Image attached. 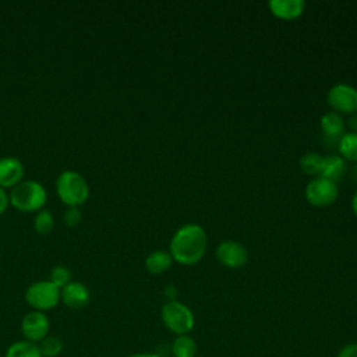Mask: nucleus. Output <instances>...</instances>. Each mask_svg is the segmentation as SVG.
<instances>
[{"instance_id": "1", "label": "nucleus", "mask_w": 357, "mask_h": 357, "mask_svg": "<svg viewBox=\"0 0 357 357\" xmlns=\"http://www.w3.org/2000/svg\"><path fill=\"white\" fill-rule=\"evenodd\" d=\"M206 245L205 229L197 223H187L173 234L169 252L173 261L181 265H195L204 258Z\"/></svg>"}, {"instance_id": "2", "label": "nucleus", "mask_w": 357, "mask_h": 357, "mask_svg": "<svg viewBox=\"0 0 357 357\" xmlns=\"http://www.w3.org/2000/svg\"><path fill=\"white\" fill-rule=\"evenodd\" d=\"M8 201L20 212H39L47 201V192L39 181L22 180L10 190Z\"/></svg>"}, {"instance_id": "3", "label": "nucleus", "mask_w": 357, "mask_h": 357, "mask_svg": "<svg viewBox=\"0 0 357 357\" xmlns=\"http://www.w3.org/2000/svg\"><path fill=\"white\" fill-rule=\"evenodd\" d=\"M56 192L67 208H79L89 198V184L81 173L64 170L56 178Z\"/></svg>"}, {"instance_id": "4", "label": "nucleus", "mask_w": 357, "mask_h": 357, "mask_svg": "<svg viewBox=\"0 0 357 357\" xmlns=\"http://www.w3.org/2000/svg\"><path fill=\"white\" fill-rule=\"evenodd\" d=\"M160 317L165 326L177 336L188 335V332L194 328L195 322L192 311L185 304L177 300L166 301L162 305Z\"/></svg>"}, {"instance_id": "5", "label": "nucleus", "mask_w": 357, "mask_h": 357, "mask_svg": "<svg viewBox=\"0 0 357 357\" xmlns=\"http://www.w3.org/2000/svg\"><path fill=\"white\" fill-rule=\"evenodd\" d=\"M25 301L35 311H47L60 303V289L50 280H38L25 290Z\"/></svg>"}, {"instance_id": "6", "label": "nucleus", "mask_w": 357, "mask_h": 357, "mask_svg": "<svg viewBox=\"0 0 357 357\" xmlns=\"http://www.w3.org/2000/svg\"><path fill=\"white\" fill-rule=\"evenodd\" d=\"M304 195L308 204L322 208V206H328L332 205L339 195V188L337 184L324 178L321 176L311 178L304 190Z\"/></svg>"}, {"instance_id": "7", "label": "nucleus", "mask_w": 357, "mask_h": 357, "mask_svg": "<svg viewBox=\"0 0 357 357\" xmlns=\"http://www.w3.org/2000/svg\"><path fill=\"white\" fill-rule=\"evenodd\" d=\"M326 102L339 114L357 113V89L346 82L335 84L326 95Z\"/></svg>"}, {"instance_id": "8", "label": "nucleus", "mask_w": 357, "mask_h": 357, "mask_svg": "<svg viewBox=\"0 0 357 357\" xmlns=\"http://www.w3.org/2000/svg\"><path fill=\"white\" fill-rule=\"evenodd\" d=\"M215 255L220 265L230 269L241 268L248 261V252L245 247L236 240H223L218 245Z\"/></svg>"}, {"instance_id": "9", "label": "nucleus", "mask_w": 357, "mask_h": 357, "mask_svg": "<svg viewBox=\"0 0 357 357\" xmlns=\"http://www.w3.org/2000/svg\"><path fill=\"white\" fill-rule=\"evenodd\" d=\"M49 328V318L42 311L32 310L31 312L25 314L21 321V333L25 340L32 343H39L43 337H46Z\"/></svg>"}, {"instance_id": "10", "label": "nucleus", "mask_w": 357, "mask_h": 357, "mask_svg": "<svg viewBox=\"0 0 357 357\" xmlns=\"http://www.w3.org/2000/svg\"><path fill=\"white\" fill-rule=\"evenodd\" d=\"M25 167L24 163L15 156L0 158V187L11 190L24 180Z\"/></svg>"}, {"instance_id": "11", "label": "nucleus", "mask_w": 357, "mask_h": 357, "mask_svg": "<svg viewBox=\"0 0 357 357\" xmlns=\"http://www.w3.org/2000/svg\"><path fill=\"white\" fill-rule=\"evenodd\" d=\"M60 301L68 308L79 310L88 305L91 301V291L84 283L71 280L68 284L60 289Z\"/></svg>"}, {"instance_id": "12", "label": "nucleus", "mask_w": 357, "mask_h": 357, "mask_svg": "<svg viewBox=\"0 0 357 357\" xmlns=\"http://www.w3.org/2000/svg\"><path fill=\"white\" fill-rule=\"evenodd\" d=\"M269 11L280 20H296L298 18L305 7L303 0H271L268 3Z\"/></svg>"}, {"instance_id": "13", "label": "nucleus", "mask_w": 357, "mask_h": 357, "mask_svg": "<svg viewBox=\"0 0 357 357\" xmlns=\"http://www.w3.org/2000/svg\"><path fill=\"white\" fill-rule=\"evenodd\" d=\"M346 172H347V165L340 155H331L324 158L321 177L328 178L337 184V181H340L344 177Z\"/></svg>"}, {"instance_id": "14", "label": "nucleus", "mask_w": 357, "mask_h": 357, "mask_svg": "<svg viewBox=\"0 0 357 357\" xmlns=\"http://www.w3.org/2000/svg\"><path fill=\"white\" fill-rule=\"evenodd\" d=\"M344 120L342 117V114L331 110L326 112L322 117H321V128L324 131V134L326 137L331 138H340L344 134Z\"/></svg>"}, {"instance_id": "15", "label": "nucleus", "mask_w": 357, "mask_h": 357, "mask_svg": "<svg viewBox=\"0 0 357 357\" xmlns=\"http://www.w3.org/2000/svg\"><path fill=\"white\" fill-rule=\"evenodd\" d=\"M172 262H173V258H172L170 252L158 250V251L151 252L145 258V268L152 275H160L170 268Z\"/></svg>"}, {"instance_id": "16", "label": "nucleus", "mask_w": 357, "mask_h": 357, "mask_svg": "<svg viewBox=\"0 0 357 357\" xmlns=\"http://www.w3.org/2000/svg\"><path fill=\"white\" fill-rule=\"evenodd\" d=\"M339 153L344 160L357 163V132L347 131L339 138Z\"/></svg>"}, {"instance_id": "17", "label": "nucleus", "mask_w": 357, "mask_h": 357, "mask_svg": "<svg viewBox=\"0 0 357 357\" xmlns=\"http://www.w3.org/2000/svg\"><path fill=\"white\" fill-rule=\"evenodd\" d=\"M4 357H42V354L36 343L24 339L10 344Z\"/></svg>"}, {"instance_id": "18", "label": "nucleus", "mask_w": 357, "mask_h": 357, "mask_svg": "<svg viewBox=\"0 0 357 357\" xmlns=\"http://www.w3.org/2000/svg\"><path fill=\"white\" fill-rule=\"evenodd\" d=\"M174 357H194L197 353V343L188 335H180L172 344Z\"/></svg>"}, {"instance_id": "19", "label": "nucleus", "mask_w": 357, "mask_h": 357, "mask_svg": "<svg viewBox=\"0 0 357 357\" xmlns=\"http://www.w3.org/2000/svg\"><path fill=\"white\" fill-rule=\"evenodd\" d=\"M322 166H324V156H321L315 152L304 153L300 158V167L308 176H315V177L321 176Z\"/></svg>"}, {"instance_id": "20", "label": "nucleus", "mask_w": 357, "mask_h": 357, "mask_svg": "<svg viewBox=\"0 0 357 357\" xmlns=\"http://www.w3.org/2000/svg\"><path fill=\"white\" fill-rule=\"evenodd\" d=\"M38 344L42 357H56L63 351V340L57 336H46Z\"/></svg>"}, {"instance_id": "21", "label": "nucleus", "mask_w": 357, "mask_h": 357, "mask_svg": "<svg viewBox=\"0 0 357 357\" xmlns=\"http://www.w3.org/2000/svg\"><path fill=\"white\" fill-rule=\"evenodd\" d=\"M33 229L39 234H49L54 229V218L49 209H40L33 218Z\"/></svg>"}, {"instance_id": "22", "label": "nucleus", "mask_w": 357, "mask_h": 357, "mask_svg": "<svg viewBox=\"0 0 357 357\" xmlns=\"http://www.w3.org/2000/svg\"><path fill=\"white\" fill-rule=\"evenodd\" d=\"M47 280H50L59 289H63L66 284L71 282V272L64 265H56L52 268Z\"/></svg>"}, {"instance_id": "23", "label": "nucleus", "mask_w": 357, "mask_h": 357, "mask_svg": "<svg viewBox=\"0 0 357 357\" xmlns=\"http://www.w3.org/2000/svg\"><path fill=\"white\" fill-rule=\"evenodd\" d=\"M63 218H64V223L68 227H77L82 223V212L79 211V208H75V206L67 208Z\"/></svg>"}, {"instance_id": "24", "label": "nucleus", "mask_w": 357, "mask_h": 357, "mask_svg": "<svg viewBox=\"0 0 357 357\" xmlns=\"http://www.w3.org/2000/svg\"><path fill=\"white\" fill-rule=\"evenodd\" d=\"M336 357H357V343H349L343 346Z\"/></svg>"}, {"instance_id": "25", "label": "nucleus", "mask_w": 357, "mask_h": 357, "mask_svg": "<svg viewBox=\"0 0 357 357\" xmlns=\"http://www.w3.org/2000/svg\"><path fill=\"white\" fill-rule=\"evenodd\" d=\"M10 205V201H8V192L0 187V215H3L7 209V206Z\"/></svg>"}, {"instance_id": "26", "label": "nucleus", "mask_w": 357, "mask_h": 357, "mask_svg": "<svg viewBox=\"0 0 357 357\" xmlns=\"http://www.w3.org/2000/svg\"><path fill=\"white\" fill-rule=\"evenodd\" d=\"M347 127L351 132H357V113L351 114V117L347 120Z\"/></svg>"}, {"instance_id": "27", "label": "nucleus", "mask_w": 357, "mask_h": 357, "mask_svg": "<svg viewBox=\"0 0 357 357\" xmlns=\"http://www.w3.org/2000/svg\"><path fill=\"white\" fill-rule=\"evenodd\" d=\"M351 209H353V212H354V215L357 218V190L354 191V194L351 197Z\"/></svg>"}, {"instance_id": "28", "label": "nucleus", "mask_w": 357, "mask_h": 357, "mask_svg": "<svg viewBox=\"0 0 357 357\" xmlns=\"http://www.w3.org/2000/svg\"><path fill=\"white\" fill-rule=\"evenodd\" d=\"M128 357H160V356H158L155 353H135V354H131Z\"/></svg>"}, {"instance_id": "29", "label": "nucleus", "mask_w": 357, "mask_h": 357, "mask_svg": "<svg viewBox=\"0 0 357 357\" xmlns=\"http://www.w3.org/2000/svg\"><path fill=\"white\" fill-rule=\"evenodd\" d=\"M351 177H353V180L357 183V163H356V166H354L353 170H351Z\"/></svg>"}, {"instance_id": "30", "label": "nucleus", "mask_w": 357, "mask_h": 357, "mask_svg": "<svg viewBox=\"0 0 357 357\" xmlns=\"http://www.w3.org/2000/svg\"><path fill=\"white\" fill-rule=\"evenodd\" d=\"M0 141H1V134H0Z\"/></svg>"}]
</instances>
